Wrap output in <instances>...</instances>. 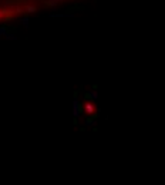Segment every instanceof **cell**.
<instances>
[{
	"label": "cell",
	"instance_id": "3",
	"mask_svg": "<svg viewBox=\"0 0 165 185\" xmlns=\"http://www.w3.org/2000/svg\"><path fill=\"white\" fill-rule=\"evenodd\" d=\"M87 98H90L91 101H96L98 98V91H90V93H87V96H85Z\"/></svg>",
	"mask_w": 165,
	"mask_h": 185
},
{
	"label": "cell",
	"instance_id": "6",
	"mask_svg": "<svg viewBox=\"0 0 165 185\" xmlns=\"http://www.w3.org/2000/svg\"><path fill=\"white\" fill-rule=\"evenodd\" d=\"M57 0H47V6H50V7H56L57 6Z\"/></svg>",
	"mask_w": 165,
	"mask_h": 185
},
{
	"label": "cell",
	"instance_id": "5",
	"mask_svg": "<svg viewBox=\"0 0 165 185\" xmlns=\"http://www.w3.org/2000/svg\"><path fill=\"white\" fill-rule=\"evenodd\" d=\"M29 21H30V20H29V17H23V19L20 20V23H21L24 27H29Z\"/></svg>",
	"mask_w": 165,
	"mask_h": 185
},
{
	"label": "cell",
	"instance_id": "2",
	"mask_svg": "<svg viewBox=\"0 0 165 185\" xmlns=\"http://www.w3.org/2000/svg\"><path fill=\"white\" fill-rule=\"evenodd\" d=\"M82 111H84V113H87L88 116H91V114H94L96 107L93 105V102H91V101H87V102H84V105H82Z\"/></svg>",
	"mask_w": 165,
	"mask_h": 185
},
{
	"label": "cell",
	"instance_id": "1",
	"mask_svg": "<svg viewBox=\"0 0 165 185\" xmlns=\"http://www.w3.org/2000/svg\"><path fill=\"white\" fill-rule=\"evenodd\" d=\"M73 116L76 118H78L80 116H81V107H80V101L76 100L73 101Z\"/></svg>",
	"mask_w": 165,
	"mask_h": 185
},
{
	"label": "cell",
	"instance_id": "9",
	"mask_svg": "<svg viewBox=\"0 0 165 185\" xmlns=\"http://www.w3.org/2000/svg\"><path fill=\"white\" fill-rule=\"evenodd\" d=\"M57 1H63V0H57Z\"/></svg>",
	"mask_w": 165,
	"mask_h": 185
},
{
	"label": "cell",
	"instance_id": "8",
	"mask_svg": "<svg viewBox=\"0 0 165 185\" xmlns=\"http://www.w3.org/2000/svg\"><path fill=\"white\" fill-rule=\"evenodd\" d=\"M4 37H6V39H7V40H16V39H17L16 36H14V34H9V33L6 34V36H4Z\"/></svg>",
	"mask_w": 165,
	"mask_h": 185
},
{
	"label": "cell",
	"instance_id": "7",
	"mask_svg": "<svg viewBox=\"0 0 165 185\" xmlns=\"http://www.w3.org/2000/svg\"><path fill=\"white\" fill-rule=\"evenodd\" d=\"M7 13H10V12H9V10H0V20H3Z\"/></svg>",
	"mask_w": 165,
	"mask_h": 185
},
{
	"label": "cell",
	"instance_id": "4",
	"mask_svg": "<svg viewBox=\"0 0 165 185\" xmlns=\"http://www.w3.org/2000/svg\"><path fill=\"white\" fill-rule=\"evenodd\" d=\"M36 10H37V9H36V6H30V4L24 7V12H26V13H34Z\"/></svg>",
	"mask_w": 165,
	"mask_h": 185
}]
</instances>
